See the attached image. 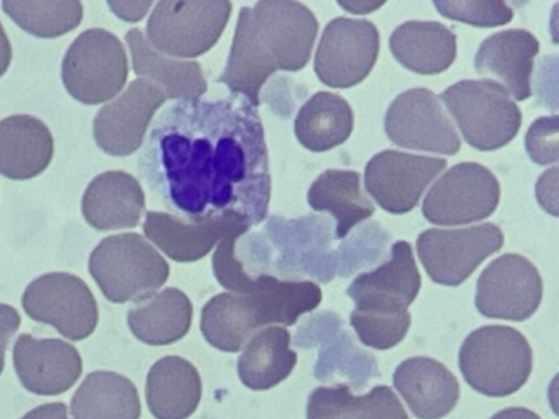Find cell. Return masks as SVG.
Segmentation results:
<instances>
[{
    "label": "cell",
    "instance_id": "5b68a950",
    "mask_svg": "<svg viewBox=\"0 0 559 419\" xmlns=\"http://www.w3.org/2000/svg\"><path fill=\"white\" fill-rule=\"evenodd\" d=\"M90 272L112 303L139 301L155 294L169 277L162 254L136 232L109 236L90 259Z\"/></svg>",
    "mask_w": 559,
    "mask_h": 419
},
{
    "label": "cell",
    "instance_id": "f35d334b",
    "mask_svg": "<svg viewBox=\"0 0 559 419\" xmlns=\"http://www.w3.org/2000/svg\"><path fill=\"white\" fill-rule=\"evenodd\" d=\"M109 9L116 13L119 19L127 20V22H139L146 15L153 7V2H107Z\"/></svg>",
    "mask_w": 559,
    "mask_h": 419
},
{
    "label": "cell",
    "instance_id": "7c38bea8",
    "mask_svg": "<svg viewBox=\"0 0 559 419\" xmlns=\"http://www.w3.org/2000/svg\"><path fill=\"white\" fill-rule=\"evenodd\" d=\"M22 304L32 320L51 324L71 340L90 337L99 321V308L86 282L64 272L41 275L32 282Z\"/></svg>",
    "mask_w": 559,
    "mask_h": 419
},
{
    "label": "cell",
    "instance_id": "44dd1931",
    "mask_svg": "<svg viewBox=\"0 0 559 419\" xmlns=\"http://www.w3.org/2000/svg\"><path fill=\"white\" fill-rule=\"evenodd\" d=\"M394 386L418 419H441L460 402L456 376L430 357H411L394 372Z\"/></svg>",
    "mask_w": 559,
    "mask_h": 419
},
{
    "label": "cell",
    "instance_id": "d6986e66",
    "mask_svg": "<svg viewBox=\"0 0 559 419\" xmlns=\"http://www.w3.org/2000/svg\"><path fill=\"white\" fill-rule=\"evenodd\" d=\"M14 366L22 385L35 395L53 396L68 392L80 380L83 359L73 344L60 339L19 336Z\"/></svg>",
    "mask_w": 559,
    "mask_h": 419
},
{
    "label": "cell",
    "instance_id": "b9f144b4",
    "mask_svg": "<svg viewBox=\"0 0 559 419\" xmlns=\"http://www.w3.org/2000/svg\"><path fill=\"white\" fill-rule=\"evenodd\" d=\"M490 419H542L532 409L526 408H507L496 412Z\"/></svg>",
    "mask_w": 559,
    "mask_h": 419
},
{
    "label": "cell",
    "instance_id": "ac0fdd59",
    "mask_svg": "<svg viewBox=\"0 0 559 419\" xmlns=\"http://www.w3.org/2000/svg\"><path fill=\"white\" fill-rule=\"evenodd\" d=\"M253 223L240 213L228 212L207 218L182 219L171 213H146L143 231L168 258L195 262L205 258L227 236H241Z\"/></svg>",
    "mask_w": 559,
    "mask_h": 419
},
{
    "label": "cell",
    "instance_id": "7bdbcfd3",
    "mask_svg": "<svg viewBox=\"0 0 559 419\" xmlns=\"http://www.w3.org/2000/svg\"><path fill=\"white\" fill-rule=\"evenodd\" d=\"M338 5L353 13H369L372 12V10L379 9V7L384 5V3L361 2V0H355V2H338Z\"/></svg>",
    "mask_w": 559,
    "mask_h": 419
},
{
    "label": "cell",
    "instance_id": "1f68e13d",
    "mask_svg": "<svg viewBox=\"0 0 559 419\" xmlns=\"http://www.w3.org/2000/svg\"><path fill=\"white\" fill-rule=\"evenodd\" d=\"M74 419H140L136 386L116 372H93L71 399Z\"/></svg>",
    "mask_w": 559,
    "mask_h": 419
},
{
    "label": "cell",
    "instance_id": "2e32d148",
    "mask_svg": "<svg viewBox=\"0 0 559 419\" xmlns=\"http://www.w3.org/2000/svg\"><path fill=\"white\" fill-rule=\"evenodd\" d=\"M447 166L448 160L441 157L382 151L366 166V189L385 212L402 215L417 206L428 183Z\"/></svg>",
    "mask_w": 559,
    "mask_h": 419
},
{
    "label": "cell",
    "instance_id": "6da1fadb",
    "mask_svg": "<svg viewBox=\"0 0 559 419\" xmlns=\"http://www.w3.org/2000/svg\"><path fill=\"white\" fill-rule=\"evenodd\" d=\"M140 172L191 219L235 212L261 223L271 179L263 127L241 101H179L153 127Z\"/></svg>",
    "mask_w": 559,
    "mask_h": 419
},
{
    "label": "cell",
    "instance_id": "d6a6232c",
    "mask_svg": "<svg viewBox=\"0 0 559 419\" xmlns=\"http://www.w3.org/2000/svg\"><path fill=\"white\" fill-rule=\"evenodd\" d=\"M353 127L355 118L348 101L332 92H319L300 108L294 131L304 147L323 153L345 143Z\"/></svg>",
    "mask_w": 559,
    "mask_h": 419
},
{
    "label": "cell",
    "instance_id": "d590c367",
    "mask_svg": "<svg viewBox=\"0 0 559 419\" xmlns=\"http://www.w3.org/2000/svg\"><path fill=\"white\" fill-rule=\"evenodd\" d=\"M525 146L533 163L539 166L558 163V115L539 117L526 133Z\"/></svg>",
    "mask_w": 559,
    "mask_h": 419
},
{
    "label": "cell",
    "instance_id": "8992f818",
    "mask_svg": "<svg viewBox=\"0 0 559 419\" xmlns=\"http://www.w3.org/2000/svg\"><path fill=\"white\" fill-rule=\"evenodd\" d=\"M467 144L493 151L509 144L522 127V111L497 82L461 81L441 95Z\"/></svg>",
    "mask_w": 559,
    "mask_h": 419
},
{
    "label": "cell",
    "instance_id": "5bb4252c",
    "mask_svg": "<svg viewBox=\"0 0 559 419\" xmlns=\"http://www.w3.org/2000/svg\"><path fill=\"white\" fill-rule=\"evenodd\" d=\"M385 133L407 149L453 156L461 149L453 121L440 97L428 88H411L399 95L385 113Z\"/></svg>",
    "mask_w": 559,
    "mask_h": 419
},
{
    "label": "cell",
    "instance_id": "ffe728a7",
    "mask_svg": "<svg viewBox=\"0 0 559 419\" xmlns=\"http://www.w3.org/2000/svg\"><path fill=\"white\" fill-rule=\"evenodd\" d=\"M539 43L528 29L493 33L477 49L474 68L479 74L502 82L507 94L515 100L532 97L533 61Z\"/></svg>",
    "mask_w": 559,
    "mask_h": 419
},
{
    "label": "cell",
    "instance_id": "cb8c5ba5",
    "mask_svg": "<svg viewBox=\"0 0 559 419\" xmlns=\"http://www.w3.org/2000/svg\"><path fill=\"white\" fill-rule=\"evenodd\" d=\"M271 326L267 314L251 295H215L202 308L201 331L205 340L224 352H238L254 331Z\"/></svg>",
    "mask_w": 559,
    "mask_h": 419
},
{
    "label": "cell",
    "instance_id": "836d02e7",
    "mask_svg": "<svg viewBox=\"0 0 559 419\" xmlns=\"http://www.w3.org/2000/svg\"><path fill=\"white\" fill-rule=\"evenodd\" d=\"M2 9L22 29L38 38L67 35L80 26L84 15L83 3L78 0H4Z\"/></svg>",
    "mask_w": 559,
    "mask_h": 419
},
{
    "label": "cell",
    "instance_id": "9c48e42d",
    "mask_svg": "<svg viewBox=\"0 0 559 419\" xmlns=\"http://www.w3.org/2000/svg\"><path fill=\"white\" fill-rule=\"evenodd\" d=\"M231 9L227 0L156 3L146 26L150 45L175 59L205 55L227 28Z\"/></svg>",
    "mask_w": 559,
    "mask_h": 419
},
{
    "label": "cell",
    "instance_id": "83f0119b",
    "mask_svg": "<svg viewBox=\"0 0 559 419\" xmlns=\"http://www.w3.org/2000/svg\"><path fill=\"white\" fill-rule=\"evenodd\" d=\"M192 303L179 288H166L136 301L129 310L133 336L148 346L178 343L191 330Z\"/></svg>",
    "mask_w": 559,
    "mask_h": 419
},
{
    "label": "cell",
    "instance_id": "ba28073f",
    "mask_svg": "<svg viewBox=\"0 0 559 419\" xmlns=\"http://www.w3.org/2000/svg\"><path fill=\"white\" fill-rule=\"evenodd\" d=\"M63 84L81 104L99 105L120 94L129 77L126 48L103 28L81 33L63 59Z\"/></svg>",
    "mask_w": 559,
    "mask_h": 419
},
{
    "label": "cell",
    "instance_id": "4316f807",
    "mask_svg": "<svg viewBox=\"0 0 559 419\" xmlns=\"http://www.w3.org/2000/svg\"><path fill=\"white\" fill-rule=\"evenodd\" d=\"M389 46L395 61L417 74H440L456 59V35L438 22L402 23Z\"/></svg>",
    "mask_w": 559,
    "mask_h": 419
},
{
    "label": "cell",
    "instance_id": "e0dca14e",
    "mask_svg": "<svg viewBox=\"0 0 559 419\" xmlns=\"http://www.w3.org/2000/svg\"><path fill=\"white\" fill-rule=\"evenodd\" d=\"M165 92L136 79L119 98L100 108L94 120V140L104 153L126 157L142 147L153 117L165 105Z\"/></svg>",
    "mask_w": 559,
    "mask_h": 419
},
{
    "label": "cell",
    "instance_id": "52a82bcc",
    "mask_svg": "<svg viewBox=\"0 0 559 419\" xmlns=\"http://www.w3.org/2000/svg\"><path fill=\"white\" fill-rule=\"evenodd\" d=\"M240 236L222 239L214 254V274L231 294L251 295L264 308L271 324L293 326L304 313L322 301V290L310 280H280L274 275H250L238 261L235 242Z\"/></svg>",
    "mask_w": 559,
    "mask_h": 419
},
{
    "label": "cell",
    "instance_id": "603a6c76",
    "mask_svg": "<svg viewBox=\"0 0 559 419\" xmlns=\"http://www.w3.org/2000/svg\"><path fill=\"white\" fill-rule=\"evenodd\" d=\"M55 140L47 124L31 115H14L0 121V173L27 180L50 166Z\"/></svg>",
    "mask_w": 559,
    "mask_h": 419
},
{
    "label": "cell",
    "instance_id": "74e56055",
    "mask_svg": "<svg viewBox=\"0 0 559 419\" xmlns=\"http://www.w3.org/2000/svg\"><path fill=\"white\" fill-rule=\"evenodd\" d=\"M21 314L15 308L9 307V304H0V373H2L5 366V350H8L12 336L21 327Z\"/></svg>",
    "mask_w": 559,
    "mask_h": 419
},
{
    "label": "cell",
    "instance_id": "ab89813d",
    "mask_svg": "<svg viewBox=\"0 0 559 419\" xmlns=\"http://www.w3.org/2000/svg\"><path fill=\"white\" fill-rule=\"evenodd\" d=\"M22 419H70L68 418V408L64 403H47L38 406Z\"/></svg>",
    "mask_w": 559,
    "mask_h": 419
},
{
    "label": "cell",
    "instance_id": "7a4b0ae2",
    "mask_svg": "<svg viewBox=\"0 0 559 419\" xmlns=\"http://www.w3.org/2000/svg\"><path fill=\"white\" fill-rule=\"evenodd\" d=\"M319 22L309 7L290 0H263L243 7L224 74L234 94L260 105L264 82L277 71H302L312 55Z\"/></svg>",
    "mask_w": 559,
    "mask_h": 419
},
{
    "label": "cell",
    "instance_id": "4dcf8cb0",
    "mask_svg": "<svg viewBox=\"0 0 559 419\" xmlns=\"http://www.w3.org/2000/svg\"><path fill=\"white\" fill-rule=\"evenodd\" d=\"M307 202L317 212L332 213L338 239L374 215V205L362 192L361 176L356 170H326L310 187Z\"/></svg>",
    "mask_w": 559,
    "mask_h": 419
},
{
    "label": "cell",
    "instance_id": "277c9868",
    "mask_svg": "<svg viewBox=\"0 0 559 419\" xmlns=\"http://www.w3.org/2000/svg\"><path fill=\"white\" fill-rule=\"evenodd\" d=\"M460 369L471 388L493 398L519 392L533 369V352L520 331L484 326L464 339Z\"/></svg>",
    "mask_w": 559,
    "mask_h": 419
},
{
    "label": "cell",
    "instance_id": "e575fe53",
    "mask_svg": "<svg viewBox=\"0 0 559 419\" xmlns=\"http://www.w3.org/2000/svg\"><path fill=\"white\" fill-rule=\"evenodd\" d=\"M435 9L444 19L456 20L473 26L507 25L512 22V7L506 2H479V0H467V2H435Z\"/></svg>",
    "mask_w": 559,
    "mask_h": 419
},
{
    "label": "cell",
    "instance_id": "f1b7e54d",
    "mask_svg": "<svg viewBox=\"0 0 559 419\" xmlns=\"http://www.w3.org/2000/svg\"><path fill=\"white\" fill-rule=\"evenodd\" d=\"M289 346L286 327H263L254 333L238 359L241 383L254 392H266L284 382L297 363V354Z\"/></svg>",
    "mask_w": 559,
    "mask_h": 419
},
{
    "label": "cell",
    "instance_id": "8fae6325",
    "mask_svg": "<svg viewBox=\"0 0 559 419\" xmlns=\"http://www.w3.org/2000/svg\"><path fill=\"white\" fill-rule=\"evenodd\" d=\"M499 199V180L486 166L461 163L433 183L425 196L421 212L433 225H467L489 218L496 212Z\"/></svg>",
    "mask_w": 559,
    "mask_h": 419
},
{
    "label": "cell",
    "instance_id": "4fadbf2b",
    "mask_svg": "<svg viewBox=\"0 0 559 419\" xmlns=\"http://www.w3.org/2000/svg\"><path fill=\"white\" fill-rule=\"evenodd\" d=\"M379 56V32L368 20L335 19L323 29L316 74L333 88H349L368 77Z\"/></svg>",
    "mask_w": 559,
    "mask_h": 419
},
{
    "label": "cell",
    "instance_id": "8d00e7d4",
    "mask_svg": "<svg viewBox=\"0 0 559 419\" xmlns=\"http://www.w3.org/2000/svg\"><path fill=\"white\" fill-rule=\"evenodd\" d=\"M558 167L546 170L536 183L539 205L552 216H558Z\"/></svg>",
    "mask_w": 559,
    "mask_h": 419
},
{
    "label": "cell",
    "instance_id": "60d3db41",
    "mask_svg": "<svg viewBox=\"0 0 559 419\" xmlns=\"http://www.w3.org/2000/svg\"><path fill=\"white\" fill-rule=\"evenodd\" d=\"M12 61V45L9 41L8 33L0 23V77L8 72Z\"/></svg>",
    "mask_w": 559,
    "mask_h": 419
},
{
    "label": "cell",
    "instance_id": "d4e9b609",
    "mask_svg": "<svg viewBox=\"0 0 559 419\" xmlns=\"http://www.w3.org/2000/svg\"><path fill=\"white\" fill-rule=\"evenodd\" d=\"M126 39L132 52L135 74L158 85L166 98L198 101L207 92V82L199 62L179 61L162 55L139 28L130 29Z\"/></svg>",
    "mask_w": 559,
    "mask_h": 419
},
{
    "label": "cell",
    "instance_id": "30bf717a",
    "mask_svg": "<svg viewBox=\"0 0 559 419\" xmlns=\"http://www.w3.org/2000/svg\"><path fill=\"white\" fill-rule=\"evenodd\" d=\"M502 246V229L492 223L463 229H427L417 239L425 271L435 284L447 287H460Z\"/></svg>",
    "mask_w": 559,
    "mask_h": 419
},
{
    "label": "cell",
    "instance_id": "3957f363",
    "mask_svg": "<svg viewBox=\"0 0 559 419\" xmlns=\"http://www.w3.org/2000/svg\"><path fill=\"white\" fill-rule=\"evenodd\" d=\"M420 287L412 246L407 241L395 242L391 259L374 271L358 275L346 291L356 304L349 321L359 340L379 350L401 344L412 323L408 307Z\"/></svg>",
    "mask_w": 559,
    "mask_h": 419
},
{
    "label": "cell",
    "instance_id": "f546056e",
    "mask_svg": "<svg viewBox=\"0 0 559 419\" xmlns=\"http://www.w3.org/2000/svg\"><path fill=\"white\" fill-rule=\"evenodd\" d=\"M307 419H408V415L389 386L355 395L348 385H336L319 386L310 393Z\"/></svg>",
    "mask_w": 559,
    "mask_h": 419
},
{
    "label": "cell",
    "instance_id": "7402d4cb",
    "mask_svg": "<svg viewBox=\"0 0 559 419\" xmlns=\"http://www.w3.org/2000/svg\"><path fill=\"white\" fill-rule=\"evenodd\" d=\"M145 210V192L135 177L120 170L100 173L87 185L83 215L99 231L135 228Z\"/></svg>",
    "mask_w": 559,
    "mask_h": 419
},
{
    "label": "cell",
    "instance_id": "9a60e30c",
    "mask_svg": "<svg viewBox=\"0 0 559 419\" xmlns=\"http://www.w3.org/2000/svg\"><path fill=\"white\" fill-rule=\"evenodd\" d=\"M542 298V275L523 255H500L477 278L476 308L486 318L528 320L538 310Z\"/></svg>",
    "mask_w": 559,
    "mask_h": 419
},
{
    "label": "cell",
    "instance_id": "484cf974",
    "mask_svg": "<svg viewBox=\"0 0 559 419\" xmlns=\"http://www.w3.org/2000/svg\"><path fill=\"white\" fill-rule=\"evenodd\" d=\"M202 398L198 369L182 357L159 359L146 379V403L156 419H188Z\"/></svg>",
    "mask_w": 559,
    "mask_h": 419
}]
</instances>
